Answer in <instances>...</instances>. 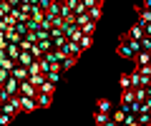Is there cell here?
<instances>
[{"instance_id":"1","label":"cell","mask_w":151,"mask_h":126,"mask_svg":"<svg viewBox=\"0 0 151 126\" xmlns=\"http://www.w3.org/2000/svg\"><path fill=\"white\" fill-rule=\"evenodd\" d=\"M141 50V45H139V40H134V38H129V35H121V40H119V48H116V53L121 55V58H126V60H134V55Z\"/></svg>"},{"instance_id":"2","label":"cell","mask_w":151,"mask_h":126,"mask_svg":"<svg viewBox=\"0 0 151 126\" xmlns=\"http://www.w3.org/2000/svg\"><path fill=\"white\" fill-rule=\"evenodd\" d=\"M60 53L68 55V58H76V60H78V58L83 55V50H81V45H78V43H73V40H65V45L60 48Z\"/></svg>"},{"instance_id":"3","label":"cell","mask_w":151,"mask_h":126,"mask_svg":"<svg viewBox=\"0 0 151 126\" xmlns=\"http://www.w3.org/2000/svg\"><path fill=\"white\" fill-rule=\"evenodd\" d=\"M18 99H20V114H33L38 109L35 96H23V93H18Z\"/></svg>"},{"instance_id":"4","label":"cell","mask_w":151,"mask_h":126,"mask_svg":"<svg viewBox=\"0 0 151 126\" xmlns=\"http://www.w3.org/2000/svg\"><path fill=\"white\" fill-rule=\"evenodd\" d=\"M3 106V111H8V114H20V99H18V96H10V99L5 101V104H0Z\"/></svg>"},{"instance_id":"5","label":"cell","mask_w":151,"mask_h":126,"mask_svg":"<svg viewBox=\"0 0 151 126\" xmlns=\"http://www.w3.org/2000/svg\"><path fill=\"white\" fill-rule=\"evenodd\" d=\"M3 88H5L10 96H18V93H20V81H18V78H13V73H10V78L3 83Z\"/></svg>"},{"instance_id":"6","label":"cell","mask_w":151,"mask_h":126,"mask_svg":"<svg viewBox=\"0 0 151 126\" xmlns=\"http://www.w3.org/2000/svg\"><path fill=\"white\" fill-rule=\"evenodd\" d=\"M35 104H38V109H48V106L53 104V93L38 91V96H35Z\"/></svg>"},{"instance_id":"7","label":"cell","mask_w":151,"mask_h":126,"mask_svg":"<svg viewBox=\"0 0 151 126\" xmlns=\"http://www.w3.org/2000/svg\"><path fill=\"white\" fill-rule=\"evenodd\" d=\"M126 35H129V38H134V40H141V38H144V25H141V23H136V25H131L129 28V33H126Z\"/></svg>"},{"instance_id":"8","label":"cell","mask_w":151,"mask_h":126,"mask_svg":"<svg viewBox=\"0 0 151 126\" xmlns=\"http://www.w3.org/2000/svg\"><path fill=\"white\" fill-rule=\"evenodd\" d=\"M13 78H18V81H28V78H30V71H28L25 66H20V63H18V66L13 68Z\"/></svg>"},{"instance_id":"9","label":"cell","mask_w":151,"mask_h":126,"mask_svg":"<svg viewBox=\"0 0 151 126\" xmlns=\"http://www.w3.org/2000/svg\"><path fill=\"white\" fill-rule=\"evenodd\" d=\"M20 93L23 96H38V88L30 81H20Z\"/></svg>"},{"instance_id":"10","label":"cell","mask_w":151,"mask_h":126,"mask_svg":"<svg viewBox=\"0 0 151 126\" xmlns=\"http://www.w3.org/2000/svg\"><path fill=\"white\" fill-rule=\"evenodd\" d=\"M136 13H139V23H141V25H146V23H151V10H149V8H136Z\"/></svg>"},{"instance_id":"11","label":"cell","mask_w":151,"mask_h":126,"mask_svg":"<svg viewBox=\"0 0 151 126\" xmlns=\"http://www.w3.org/2000/svg\"><path fill=\"white\" fill-rule=\"evenodd\" d=\"M33 60H35V58H33L30 50H20V55H18V63H20V66H25V68H28Z\"/></svg>"},{"instance_id":"12","label":"cell","mask_w":151,"mask_h":126,"mask_svg":"<svg viewBox=\"0 0 151 126\" xmlns=\"http://www.w3.org/2000/svg\"><path fill=\"white\" fill-rule=\"evenodd\" d=\"M101 15H103V5H93V8H88V18H91L93 23L101 20Z\"/></svg>"},{"instance_id":"13","label":"cell","mask_w":151,"mask_h":126,"mask_svg":"<svg viewBox=\"0 0 151 126\" xmlns=\"http://www.w3.org/2000/svg\"><path fill=\"white\" fill-rule=\"evenodd\" d=\"M136 66H144V63H151V53H146V50H139V53L134 55Z\"/></svg>"},{"instance_id":"14","label":"cell","mask_w":151,"mask_h":126,"mask_svg":"<svg viewBox=\"0 0 151 126\" xmlns=\"http://www.w3.org/2000/svg\"><path fill=\"white\" fill-rule=\"evenodd\" d=\"M28 81H30V83H33L35 88H40V86H43L45 81H48V76H43V73H35V76H30Z\"/></svg>"},{"instance_id":"15","label":"cell","mask_w":151,"mask_h":126,"mask_svg":"<svg viewBox=\"0 0 151 126\" xmlns=\"http://www.w3.org/2000/svg\"><path fill=\"white\" fill-rule=\"evenodd\" d=\"M108 119H111V114H103V111H96V114H93V121H96V126H103Z\"/></svg>"},{"instance_id":"16","label":"cell","mask_w":151,"mask_h":126,"mask_svg":"<svg viewBox=\"0 0 151 126\" xmlns=\"http://www.w3.org/2000/svg\"><path fill=\"white\" fill-rule=\"evenodd\" d=\"M131 101H136L134 88H126V91H121V104H131Z\"/></svg>"},{"instance_id":"17","label":"cell","mask_w":151,"mask_h":126,"mask_svg":"<svg viewBox=\"0 0 151 126\" xmlns=\"http://www.w3.org/2000/svg\"><path fill=\"white\" fill-rule=\"evenodd\" d=\"M81 30H83V35H96V23H93V20L83 23V25H81Z\"/></svg>"},{"instance_id":"18","label":"cell","mask_w":151,"mask_h":126,"mask_svg":"<svg viewBox=\"0 0 151 126\" xmlns=\"http://www.w3.org/2000/svg\"><path fill=\"white\" fill-rule=\"evenodd\" d=\"M119 86H121V91L131 88V73H121V78H119Z\"/></svg>"},{"instance_id":"19","label":"cell","mask_w":151,"mask_h":126,"mask_svg":"<svg viewBox=\"0 0 151 126\" xmlns=\"http://www.w3.org/2000/svg\"><path fill=\"white\" fill-rule=\"evenodd\" d=\"M91 43H93V35H83V38L78 40V45H81V50H83V53H86V50L91 48Z\"/></svg>"},{"instance_id":"20","label":"cell","mask_w":151,"mask_h":126,"mask_svg":"<svg viewBox=\"0 0 151 126\" xmlns=\"http://www.w3.org/2000/svg\"><path fill=\"white\" fill-rule=\"evenodd\" d=\"M111 119H113V121H116V124L121 126V124H124V121H126V111H124V109H119V111H113V114H111Z\"/></svg>"},{"instance_id":"21","label":"cell","mask_w":151,"mask_h":126,"mask_svg":"<svg viewBox=\"0 0 151 126\" xmlns=\"http://www.w3.org/2000/svg\"><path fill=\"white\" fill-rule=\"evenodd\" d=\"M73 66H76V58H68V55H65V58L60 60V71H70Z\"/></svg>"},{"instance_id":"22","label":"cell","mask_w":151,"mask_h":126,"mask_svg":"<svg viewBox=\"0 0 151 126\" xmlns=\"http://www.w3.org/2000/svg\"><path fill=\"white\" fill-rule=\"evenodd\" d=\"M13 119H15V114H8V111H3V114H0V126H10Z\"/></svg>"},{"instance_id":"23","label":"cell","mask_w":151,"mask_h":126,"mask_svg":"<svg viewBox=\"0 0 151 126\" xmlns=\"http://www.w3.org/2000/svg\"><path fill=\"white\" fill-rule=\"evenodd\" d=\"M98 111H103V114H111V101H108V99H98Z\"/></svg>"},{"instance_id":"24","label":"cell","mask_w":151,"mask_h":126,"mask_svg":"<svg viewBox=\"0 0 151 126\" xmlns=\"http://www.w3.org/2000/svg\"><path fill=\"white\" fill-rule=\"evenodd\" d=\"M139 45H141V50H146V53H151V35H144V38L139 40Z\"/></svg>"},{"instance_id":"25","label":"cell","mask_w":151,"mask_h":126,"mask_svg":"<svg viewBox=\"0 0 151 126\" xmlns=\"http://www.w3.org/2000/svg\"><path fill=\"white\" fill-rule=\"evenodd\" d=\"M13 28H15V33H18V35H25V33H30V30H28V25H25L23 20H18Z\"/></svg>"},{"instance_id":"26","label":"cell","mask_w":151,"mask_h":126,"mask_svg":"<svg viewBox=\"0 0 151 126\" xmlns=\"http://www.w3.org/2000/svg\"><path fill=\"white\" fill-rule=\"evenodd\" d=\"M136 71H139L141 76H146V78H151V63H144V66H136Z\"/></svg>"},{"instance_id":"27","label":"cell","mask_w":151,"mask_h":126,"mask_svg":"<svg viewBox=\"0 0 151 126\" xmlns=\"http://www.w3.org/2000/svg\"><path fill=\"white\" fill-rule=\"evenodd\" d=\"M38 63H40V73H43V76H48V73L53 71V68H50V63H48V60H45V58H40V60H38Z\"/></svg>"},{"instance_id":"28","label":"cell","mask_w":151,"mask_h":126,"mask_svg":"<svg viewBox=\"0 0 151 126\" xmlns=\"http://www.w3.org/2000/svg\"><path fill=\"white\" fill-rule=\"evenodd\" d=\"M134 96H136V101H146L149 96H146V88H134Z\"/></svg>"},{"instance_id":"29","label":"cell","mask_w":151,"mask_h":126,"mask_svg":"<svg viewBox=\"0 0 151 126\" xmlns=\"http://www.w3.org/2000/svg\"><path fill=\"white\" fill-rule=\"evenodd\" d=\"M139 116V124H149L151 121V114H146V111H141V114H136Z\"/></svg>"},{"instance_id":"30","label":"cell","mask_w":151,"mask_h":126,"mask_svg":"<svg viewBox=\"0 0 151 126\" xmlns=\"http://www.w3.org/2000/svg\"><path fill=\"white\" fill-rule=\"evenodd\" d=\"M48 81H50V83H58V81H60V71H50V73H48Z\"/></svg>"},{"instance_id":"31","label":"cell","mask_w":151,"mask_h":126,"mask_svg":"<svg viewBox=\"0 0 151 126\" xmlns=\"http://www.w3.org/2000/svg\"><path fill=\"white\" fill-rule=\"evenodd\" d=\"M55 38H63V30L60 28H50V40H55Z\"/></svg>"},{"instance_id":"32","label":"cell","mask_w":151,"mask_h":126,"mask_svg":"<svg viewBox=\"0 0 151 126\" xmlns=\"http://www.w3.org/2000/svg\"><path fill=\"white\" fill-rule=\"evenodd\" d=\"M8 78H10V71H5V68H0V86H3V83H5Z\"/></svg>"},{"instance_id":"33","label":"cell","mask_w":151,"mask_h":126,"mask_svg":"<svg viewBox=\"0 0 151 126\" xmlns=\"http://www.w3.org/2000/svg\"><path fill=\"white\" fill-rule=\"evenodd\" d=\"M86 8H93V5H103V0H81Z\"/></svg>"},{"instance_id":"34","label":"cell","mask_w":151,"mask_h":126,"mask_svg":"<svg viewBox=\"0 0 151 126\" xmlns=\"http://www.w3.org/2000/svg\"><path fill=\"white\" fill-rule=\"evenodd\" d=\"M88 20H91V18H88V13H83V15L76 18V23H78V25H83V23H88Z\"/></svg>"},{"instance_id":"35","label":"cell","mask_w":151,"mask_h":126,"mask_svg":"<svg viewBox=\"0 0 151 126\" xmlns=\"http://www.w3.org/2000/svg\"><path fill=\"white\" fill-rule=\"evenodd\" d=\"M50 3H53V0H38V8H43V10H48V8H50Z\"/></svg>"},{"instance_id":"36","label":"cell","mask_w":151,"mask_h":126,"mask_svg":"<svg viewBox=\"0 0 151 126\" xmlns=\"http://www.w3.org/2000/svg\"><path fill=\"white\" fill-rule=\"evenodd\" d=\"M8 3H10L13 8H20V3H23V0H8Z\"/></svg>"},{"instance_id":"37","label":"cell","mask_w":151,"mask_h":126,"mask_svg":"<svg viewBox=\"0 0 151 126\" xmlns=\"http://www.w3.org/2000/svg\"><path fill=\"white\" fill-rule=\"evenodd\" d=\"M144 33H146V35H151V23H146V25H144Z\"/></svg>"},{"instance_id":"38","label":"cell","mask_w":151,"mask_h":126,"mask_svg":"<svg viewBox=\"0 0 151 126\" xmlns=\"http://www.w3.org/2000/svg\"><path fill=\"white\" fill-rule=\"evenodd\" d=\"M103 126H119V124H116V121H113V119H108V121H106V124H103Z\"/></svg>"},{"instance_id":"39","label":"cell","mask_w":151,"mask_h":126,"mask_svg":"<svg viewBox=\"0 0 151 126\" xmlns=\"http://www.w3.org/2000/svg\"><path fill=\"white\" fill-rule=\"evenodd\" d=\"M53 3H58V5H63V3H65V0H53Z\"/></svg>"},{"instance_id":"40","label":"cell","mask_w":151,"mask_h":126,"mask_svg":"<svg viewBox=\"0 0 151 126\" xmlns=\"http://www.w3.org/2000/svg\"><path fill=\"white\" fill-rule=\"evenodd\" d=\"M149 126H151V121H149Z\"/></svg>"}]
</instances>
